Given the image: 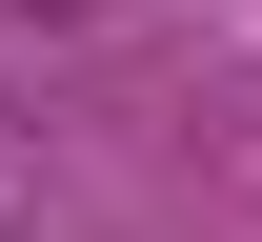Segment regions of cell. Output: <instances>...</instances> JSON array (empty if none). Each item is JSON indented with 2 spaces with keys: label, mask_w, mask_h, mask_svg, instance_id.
Segmentation results:
<instances>
[{
  "label": "cell",
  "mask_w": 262,
  "mask_h": 242,
  "mask_svg": "<svg viewBox=\"0 0 262 242\" xmlns=\"http://www.w3.org/2000/svg\"><path fill=\"white\" fill-rule=\"evenodd\" d=\"M0 182H20V101H0Z\"/></svg>",
  "instance_id": "6da1fadb"
}]
</instances>
